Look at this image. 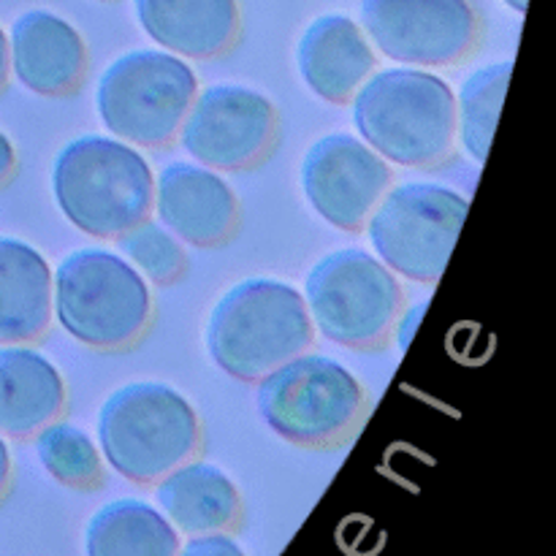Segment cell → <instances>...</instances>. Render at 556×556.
<instances>
[{
    "label": "cell",
    "instance_id": "6da1fadb",
    "mask_svg": "<svg viewBox=\"0 0 556 556\" xmlns=\"http://www.w3.org/2000/svg\"><path fill=\"white\" fill-rule=\"evenodd\" d=\"M353 125L386 163L434 166L456 139L454 90L427 68H383L353 92Z\"/></svg>",
    "mask_w": 556,
    "mask_h": 556
},
{
    "label": "cell",
    "instance_id": "7a4b0ae2",
    "mask_svg": "<svg viewBox=\"0 0 556 556\" xmlns=\"http://www.w3.org/2000/svg\"><path fill=\"white\" fill-rule=\"evenodd\" d=\"M52 193L71 226L87 237L112 239L147 220L155 174L128 141L85 134L54 157Z\"/></svg>",
    "mask_w": 556,
    "mask_h": 556
},
{
    "label": "cell",
    "instance_id": "3957f363",
    "mask_svg": "<svg viewBox=\"0 0 556 556\" xmlns=\"http://www.w3.org/2000/svg\"><path fill=\"white\" fill-rule=\"evenodd\" d=\"M313 331L296 288L275 277H248L217 299L204 342L223 372L253 383L307 351Z\"/></svg>",
    "mask_w": 556,
    "mask_h": 556
},
{
    "label": "cell",
    "instance_id": "277c9868",
    "mask_svg": "<svg viewBox=\"0 0 556 556\" xmlns=\"http://www.w3.org/2000/svg\"><path fill=\"white\" fill-rule=\"evenodd\" d=\"M98 443L106 465L125 481L157 483L199 451V413L161 380L125 383L98 410Z\"/></svg>",
    "mask_w": 556,
    "mask_h": 556
},
{
    "label": "cell",
    "instance_id": "5b68a950",
    "mask_svg": "<svg viewBox=\"0 0 556 556\" xmlns=\"http://www.w3.org/2000/svg\"><path fill=\"white\" fill-rule=\"evenodd\" d=\"M52 313L81 345L119 351L134 345L150 324V286L123 255L79 248L52 271Z\"/></svg>",
    "mask_w": 556,
    "mask_h": 556
},
{
    "label": "cell",
    "instance_id": "8992f818",
    "mask_svg": "<svg viewBox=\"0 0 556 556\" xmlns=\"http://www.w3.org/2000/svg\"><path fill=\"white\" fill-rule=\"evenodd\" d=\"M364 386L337 358L299 353L258 380L255 405L266 427L304 448L340 443L364 413Z\"/></svg>",
    "mask_w": 556,
    "mask_h": 556
},
{
    "label": "cell",
    "instance_id": "52a82bcc",
    "mask_svg": "<svg viewBox=\"0 0 556 556\" xmlns=\"http://www.w3.org/2000/svg\"><path fill=\"white\" fill-rule=\"evenodd\" d=\"M195 92L199 79L188 60L166 49H130L98 79L96 109L117 139L161 147L179 134Z\"/></svg>",
    "mask_w": 556,
    "mask_h": 556
},
{
    "label": "cell",
    "instance_id": "ba28073f",
    "mask_svg": "<svg viewBox=\"0 0 556 556\" xmlns=\"http://www.w3.org/2000/svg\"><path fill=\"white\" fill-rule=\"evenodd\" d=\"M467 212L470 201L448 185L405 182L386 190L364 226L375 255L394 275L438 282L454 255Z\"/></svg>",
    "mask_w": 556,
    "mask_h": 556
},
{
    "label": "cell",
    "instance_id": "9c48e42d",
    "mask_svg": "<svg viewBox=\"0 0 556 556\" xmlns=\"http://www.w3.org/2000/svg\"><path fill=\"white\" fill-rule=\"evenodd\" d=\"M302 296L313 329L326 340L367 348L383 340L396 320L402 288L378 255L362 248H342L309 269Z\"/></svg>",
    "mask_w": 556,
    "mask_h": 556
},
{
    "label": "cell",
    "instance_id": "30bf717a",
    "mask_svg": "<svg viewBox=\"0 0 556 556\" xmlns=\"http://www.w3.org/2000/svg\"><path fill=\"white\" fill-rule=\"evenodd\" d=\"M275 103L248 85H212L195 92L182 125L179 144L206 168L253 166L275 139Z\"/></svg>",
    "mask_w": 556,
    "mask_h": 556
},
{
    "label": "cell",
    "instance_id": "8fae6325",
    "mask_svg": "<svg viewBox=\"0 0 556 556\" xmlns=\"http://www.w3.org/2000/svg\"><path fill=\"white\" fill-rule=\"evenodd\" d=\"M362 30L386 58L434 68L476 47L478 14L470 0H362Z\"/></svg>",
    "mask_w": 556,
    "mask_h": 556
},
{
    "label": "cell",
    "instance_id": "7c38bea8",
    "mask_svg": "<svg viewBox=\"0 0 556 556\" xmlns=\"http://www.w3.org/2000/svg\"><path fill=\"white\" fill-rule=\"evenodd\" d=\"M389 185V163L358 136L326 134L304 152V199L318 217L342 231H358Z\"/></svg>",
    "mask_w": 556,
    "mask_h": 556
},
{
    "label": "cell",
    "instance_id": "4fadbf2b",
    "mask_svg": "<svg viewBox=\"0 0 556 556\" xmlns=\"http://www.w3.org/2000/svg\"><path fill=\"white\" fill-rule=\"evenodd\" d=\"M152 206L179 242L212 248L237 226V193L201 163L174 161L157 174Z\"/></svg>",
    "mask_w": 556,
    "mask_h": 556
},
{
    "label": "cell",
    "instance_id": "5bb4252c",
    "mask_svg": "<svg viewBox=\"0 0 556 556\" xmlns=\"http://www.w3.org/2000/svg\"><path fill=\"white\" fill-rule=\"evenodd\" d=\"M9 65L16 81L36 96H65L85 76V38L63 16L30 9L11 25Z\"/></svg>",
    "mask_w": 556,
    "mask_h": 556
},
{
    "label": "cell",
    "instance_id": "9a60e30c",
    "mask_svg": "<svg viewBox=\"0 0 556 556\" xmlns=\"http://www.w3.org/2000/svg\"><path fill=\"white\" fill-rule=\"evenodd\" d=\"M304 85L326 103L351 101L375 68V52L362 25L348 14H324L307 25L296 43Z\"/></svg>",
    "mask_w": 556,
    "mask_h": 556
},
{
    "label": "cell",
    "instance_id": "2e32d148",
    "mask_svg": "<svg viewBox=\"0 0 556 556\" xmlns=\"http://www.w3.org/2000/svg\"><path fill=\"white\" fill-rule=\"evenodd\" d=\"M134 11L157 47L185 60L217 58L239 33L237 0H134Z\"/></svg>",
    "mask_w": 556,
    "mask_h": 556
},
{
    "label": "cell",
    "instance_id": "e0dca14e",
    "mask_svg": "<svg viewBox=\"0 0 556 556\" xmlns=\"http://www.w3.org/2000/svg\"><path fill=\"white\" fill-rule=\"evenodd\" d=\"M155 500L168 525L185 535L233 532L242 519L239 489L210 462H182L157 481Z\"/></svg>",
    "mask_w": 556,
    "mask_h": 556
},
{
    "label": "cell",
    "instance_id": "ac0fdd59",
    "mask_svg": "<svg viewBox=\"0 0 556 556\" xmlns=\"http://www.w3.org/2000/svg\"><path fill=\"white\" fill-rule=\"evenodd\" d=\"M65 383L41 351L0 345V434L30 438L60 416Z\"/></svg>",
    "mask_w": 556,
    "mask_h": 556
},
{
    "label": "cell",
    "instance_id": "d6986e66",
    "mask_svg": "<svg viewBox=\"0 0 556 556\" xmlns=\"http://www.w3.org/2000/svg\"><path fill=\"white\" fill-rule=\"evenodd\" d=\"M52 320V269L41 250L0 237V345L30 342Z\"/></svg>",
    "mask_w": 556,
    "mask_h": 556
},
{
    "label": "cell",
    "instance_id": "ffe728a7",
    "mask_svg": "<svg viewBox=\"0 0 556 556\" xmlns=\"http://www.w3.org/2000/svg\"><path fill=\"white\" fill-rule=\"evenodd\" d=\"M179 532L144 500H114L87 521V556H177Z\"/></svg>",
    "mask_w": 556,
    "mask_h": 556
},
{
    "label": "cell",
    "instance_id": "44dd1931",
    "mask_svg": "<svg viewBox=\"0 0 556 556\" xmlns=\"http://www.w3.org/2000/svg\"><path fill=\"white\" fill-rule=\"evenodd\" d=\"M514 60H500L472 71L456 92V136L476 163H483L492 150L494 130L508 92Z\"/></svg>",
    "mask_w": 556,
    "mask_h": 556
},
{
    "label": "cell",
    "instance_id": "7402d4cb",
    "mask_svg": "<svg viewBox=\"0 0 556 556\" xmlns=\"http://www.w3.org/2000/svg\"><path fill=\"white\" fill-rule=\"evenodd\" d=\"M36 454L43 470L63 486L79 492L101 486V451L85 429L65 421H49L36 432Z\"/></svg>",
    "mask_w": 556,
    "mask_h": 556
},
{
    "label": "cell",
    "instance_id": "603a6c76",
    "mask_svg": "<svg viewBox=\"0 0 556 556\" xmlns=\"http://www.w3.org/2000/svg\"><path fill=\"white\" fill-rule=\"evenodd\" d=\"M119 250H123V258L147 282H157V286L179 280L188 266L182 242L157 220H141L119 233Z\"/></svg>",
    "mask_w": 556,
    "mask_h": 556
},
{
    "label": "cell",
    "instance_id": "cb8c5ba5",
    "mask_svg": "<svg viewBox=\"0 0 556 556\" xmlns=\"http://www.w3.org/2000/svg\"><path fill=\"white\" fill-rule=\"evenodd\" d=\"M177 556H248L244 548L233 541L228 532H210V535H193L185 546H179Z\"/></svg>",
    "mask_w": 556,
    "mask_h": 556
},
{
    "label": "cell",
    "instance_id": "d4e9b609",
    "mask_svg": "<svg viewBox=\"0 0 556 556\" xmlns=\"http://www.w3.org/2000/svg\"><path fill=\"white\" fill-rule=\"evenodd\" d=\"M427 309H429L427 302H418L416 307L405 309V313H402V318L396 320V348H400L402 353L410 348L413 337H416V331H418V326H421Z\"/></svg>",
    "mask_w": 556,
    "mask_h": 556
},
{
    "label": "cell",
    "instance_id": "484cf974",
    "mask_svg": "<svg viewBox=\"0 0 556 556\" xmlns=\"http://www.w3.org/2000/svg\"><path fill=\"white\" fill-rule=\"evenodd\" d=\"M14 166H16V150L14 144H11L9 136L0 130V185L14 174Z\"/></svg>",
    "mask_w": 556,
    "mask_h": 556
},
{
    "label": "cell",
    "instance_id": "4316f807",
    "mask_svg": "<svg viewBox=\"0 0 556 556\" xmlns=\"http://www.w3.org/2000/svg\"><path fill=\"white\" fill-rule=\"evenodd\" d=\"M9 486H11V451H9V443H5V438L0 434V500L5 497Z\"/></svg>",
    "mask_w": 556,
    "mask_h": 556
},
{
    "label": "cell",
    "instance_id": "83f0119b",
    "mask_svg": "<svg viewBox=\"0 0 556 556\" xmlns=\"http://www.w3.org/2000/svg\"><path fill=\"white\" fill-rule=\"evenodd\" d=\"M9 36L3 33V27H0V87L9 81Z\"/></svg>",
    "mask_w": 556,
    "mask_h": 556
},
{
    "label": "cell",
    "instance_id": "f1b7e54d",
    "mask_svg": "<svg viewBox=\"0 0 556 556\" xmlns=\"http://www.w3.org/2000/svg\"><path fill=\"white\" fill-rule=\"evenodd\" d=\"M505 5H508L510 11H516V14H527V5H530V0H503Z\"/></svg>",
    "mask_w": 556,
    "mask_h": 556
}]
</instances>
